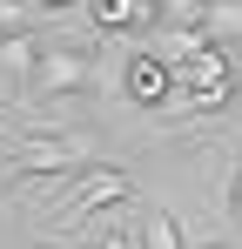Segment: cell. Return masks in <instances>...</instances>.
Here are the masks:
<instances>
[{"label": "cell", "mask_w": 242, "mask_h": 249, "mask_svg": "<svg viewBox=\"0 0 242 249\" xmlns=\"http://www.w3.org/2000/svg\"><path fill=\"white\" fill-rule=\"evenodd\" d=\"M94 61H101V47L94 41H40L34 54V74H27V101H61V94H74V88H94Z\"/></svg>", "instance_id": "cell-1"}, {"label": "cell", "mask_w": 242, "mask_h": 249, "mask_svg": "<svg viewBox=\"0 0 242 249\" xmlns=\"http://www.w3.org/2000/svg\"><path fill=\"white\" fill-rule=\"evenodd\" d=\"M128 196H135V182H128L121 168H87V175H74V182H68V196H61L54 209H61V229H81L87 215L121 209Z\"/></svg>", "instance_id": "cell-2"}, {"label": "cell", "mask_w": 242, "mask_h": 249, "mask_svg": "<svg viewBox=\"0 0 242 249\" xmlns=\"http://www.w3.org/2000/svg\"><path fill=\"white\" fill-rule=\"evenodd\" d=\"M168 74H175V94H229L236 61L208 41V47H195V54H182V61H168Z\"/></svg>", "instance_id": "cell-3"}, {"label": "cell", "mask_w": 242, "mask_h": 249, "mask_svg": "<svg viewBox=\"0 0 242 249\" xmlns=\"http://www.w3.org/2000/svg\"><path fill=\"white\" fill-rule=\"evenodd\" d=\"M161 14H168V0H87V20H94L101 41H115V34H148V27H161Z\"/></svg>", "instance_id": "cell-4"}, {"label": "cell", "mask_w": 242, "mask_h": 249, "mask_svg": "<svg viewBox=\"0 0 242 249\" xmlns=\"http://www.w3.org/2000/svg\"><path fill=\"white\" fill-rule=\"evenodd\" d=\"M121 88H128V101H141V108H168V101H175V74H168V61L148 54V47H135V54H128Z\"/></svg>", "instance_id": "cell-5"}, {"label": "cell", "mask_w": 242, "mask_h": 249, "mask_svg": "<svg viewBox=\"0 0 242 249\" xmlns=\"http://www.w3.org/2000/svg\"><path fill=\"white\" fill-rule=\"evenodd\" d=\"M135 243L141 249H189L182 243V222H175L168 209H148V215H141V236H135Z\"/></svg>", "instance_id": "cell-6"}, {"label": "cell", "mask_w": 242, "mask_h": 249, "mask_svg": "<svg viewBox=\"0 0 242 249\" xmlns=\"http://www.w3.org/2000/svg\"><path fill=\"white\" fill-rule=\"evenodd\" d=\"M202 27H208V41H215V47L236 41V34H242V7H215V0H208V20H202Z\"/></svg>", "instance_id": "cell-7"}, {"label": "cell", "mask_w": 242, "mask_h": 249, "mask_svg": "<svg viewBox=\"0 0 242 249\" xmlns=\"http://www.w3.org/2000/svg\"><path fill=\"white\" fill-rule=\"evenodd\" d=\"M101 249H141V243H135V229H115V236H101Z\"/></svg>", "instance_id": "cell-8"}, {"label": "cell", "mask_w": 242, "mask_h": 249, "mask_svg": "<svg viewBox=\"0 0 242 249\" xmlns=\"http://www.w3.org/2000/svg\"><path fill=\"white\" fill-rule=\"evenodd\" d=\"M27 14H61V7H74V0H20Z\"/></svg>", "instance_id": "cell-9"}, {"label": "cell", "mask_w": 242, "mask_h": 249, "mask_svg": "<svg viewBox=\"0 0 242 249\" xmlns=\"http://www.w3.org/2000/svg\"><path fill=\"white\" fill-rule=\"evenodd\" d=\"M229 209H236V222H242V175H236V189H229Z\"/></svg>", "instance_id": "cell-10"}, {"label": "cell", "mask_w": 242, "mask_h": 249, "mask_svg": "<svg viewBox=\"0 0 242 249\" xmlns=\"http://www.w3.org/2000/svg\"><path fill=\"white\" fill-rule=\"evenodd\" d=\"M229 101L242 108V61H236V81H229Z\"/></svg>", "instance_id": "cell-11"}, {"label": "cell", "mask_w": 242, "mask_h": 249, "mask_svg": "<svg viewBox=\"0 0 242 249\" xmlns=\"http://www.w3.org/2000/svg\"><path fill=\"white\" fill-rule=\"evenodd\" d=\"M208 249H222V243H208Z\"/></svg>", "instance_id": "cell-12"}]
</instances>
